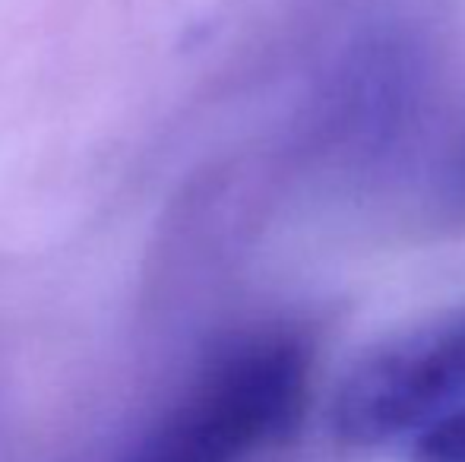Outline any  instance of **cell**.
<instances>
[{"label": "cell", "instance_id": "1", "mask_svg": "<svg viewBox=\"0 0 465 462\" xmlns=\"http://www.w3.org/2000/svg\"><path fill=\"white\" fill-rule=\"evenodd\" d=\"M311 396L304 339L266 329L232 342L111 462H247L288 440Z\"/></svg>", "mask_w": 465, "mask_h": 462}, {"label": "cell", "instance_id": "2", "mask_svg": "<svg viewBox=\"0 0 465 462\" xmlns=\"http://www.w3.org/2000/svg\"><path fill=\"white\" fill-rule=\"evenodd\" d=\"M465 406V308L421 320L361 355L332 396V434L349 447L418 437Z\"/></svg>", "mask_w": 465, "mask_h": 462}, {"label": "cell", "instance_id": "3", "mask_svg": "<svg viewBox=\"0 0 465 462\" xmlns=\"http://www.w3.org/2000/svg\"><path fill=\"white\" fill-rule=\"evenodd\" d=\"M409 462H465V406L418 434Z\"/></svg>", "mask_w": 465, "mask_h": 462}, {"label": "cell", "instance_id": "4", "mask_svg": "<svg viewBox=\"0 0 465 462\" xmlns=\"http://www.w3.org/2000/svg\"><path fill=\"white\" fill-rule=\"evenodd\" d=\"M440 197H443V203H447V210L453 212V216L465 219V140H462V146L453 152L447 172H443Z\"/></svg>", "mask_w": 465, "mask_h": 462}]
</instances>
